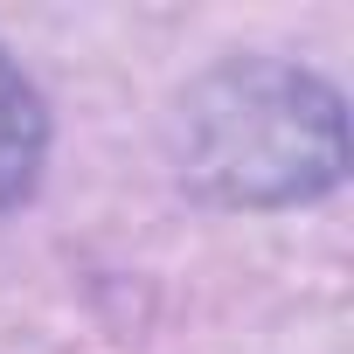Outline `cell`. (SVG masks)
Returning <instances> with one entry per match:
<instances>
[{
    "label": "cell",
    "mask_w": 354,
    "mask_h": 354,
    "mask_svg": "<svg viewBox=\"0 0 354 354\" xmlns=\"http://www.w3.org/2000/svg\"><path fill=\"white\" fill-rule=\"evenodd\" d=\"M42 160H49V104L21 77V63L0 49V216L35 195Z\"/></svg>",
    "instance_id": "7a4b0ae2"
},
{
    "label": "cell",
    "mask_w": 354,
    "mask_h": 354,
    "mask_svg": "<svg viewBox=\"0 0 354 354\" xmlns=\"http://www.w3.org/2000/svg\"><path fill=\"white\" fill-rule=\"evenodd\" d=\"M181 188L216 209H299L347 181V104L278 56H230L174 104Z\"/></svg>",
    "instance_id": "6da1fadb"
}]
</instances>
